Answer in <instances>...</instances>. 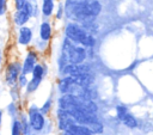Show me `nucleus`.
<instances>
[{"mask_svg": "<svg viewBox=\"0 0 153 135\" xmlns=\"http://www.w3.org/2000/svg\"><path fill=\"white\" fill-rule=\"evenodd\" d=\"M65 35L72 42L80 44L85 48H92L94 45V38L90 31H87L80 23L71 22L65 26Z\"/></svg>", "mask_w": 153, "mask_h": 135, "instance_id": "obj_3", "label": "nucleus"}, {"mask_svg": "<svg viewBox=\"0 0 153 135\" xmlns=\"http://www.w3.org/2000/svg\"><path fill=\"white\" fill-rule=\"evenodd\" d=\"M116 111H117V117H118L121 121H123V118L129 113L128 110H127V108H124V106H117Z\"/></svg>", "mask_w": 153, "mask_h": 135, "instance_id": "obj_17", "label": "nucleus"}, {"mask_svg": "<svg viewBox=\"0 0 153 135\" xmlns=\"http://www.w3.org/2000/svg\"><path fill=\"white\" fill-rule=\"evenodd\" d=\"M55 10V2L54 0H42V7H41V12L42 16L44 18H49L53 16Z\"/></svg>", "mask_w": 153, "mask_h": 135, "instance_id": "obj_12", "label": "nucleus"}, {"mask_svg": "<svg viewBox=\"0 0 153 135\" xmlns=\"http://www.w3.org/2000/svg\"><path fill=\"white\" fill-rule=\"evenodd\" d=\"M30 18H31V17H30V14L25 11V8H23V10H16L14 13H13V16H12V20H13L14 25L18 26V27L24 26V25L30 20Z\"/></svg>", "mask_w": 153, "mask_h": 135, "instance_id": "obj_9", "label": "nucleus"}, {"mask_svg": "<svg viewBox=\"0 0 153 135\" xmlns=\"http://www.w3.org/2000/svg\"><path fill=\"white\" fill-rule=\"evenodd\" d=\"M86 127H88L92 130L93 134H100V133H103V124L98 119H94V121L90 122Z\"/></svg>", "mask_w": 153, "mask_h": 135, "instance_id": "obj_15", "label": "nucleus"}, {"mask_svg": "<svg viewBox=\"0 0 153 135\" xmlns=\"http://www.w3.org/2000/svg\"><path fill=\"white\" fill-rule=\"evenodd\" d=\"M51 105H53V100H51V98H49L48 100H45V103L41 106V111L45 115L47 112H49V110L51 109Z\"/></svg>", "mask_w": 153, "mask_h": 135, "instance_id": "obj_18", "label": "nucleus"}, {"mask_svg": "<svg viewBox=\"0 0 153 135\" xmlns=\"http://www.w3.org/2000/svg\"><path fill=\"white\" fill-rule=\"evenodd\" d=\"M128 128H135L136 125H137V122H136V119H135V117L133 116V115H130V113H128L124 118H123V121H122Z\"/></svg>", "mask_w": 153, "mask_h": 135, "instance_id": "obj_16", "label": "nucleus"}, {"mask_svg": "<svg viewBox=\"0 0 153 135\" xmlns=\"http://www.w3.org/2000/svg\"><path fill=\"white\" fill-rule=\"evenodd\" d=\"M27 79H26V75L25 74H20V76H19V79H18V85H19V87H26V85H27Z\"/></svg>", "mask_w": 153, "mask_h": 135, "instance_id": "obj_20", "label": "nucleus"}, {"mask_svg": "<svg viewBox=\"0 0 153 135\" xmlns=\"http://www.w3.org/2000/svg\"><path fill=\"white\" fill-rule=\"evenodd\" d=\"M32 38H33V32L31 27L26 25L19 27L18 35H17V42L20 45H29L32 42Z\"/></svg>", "mask_w": 153, "mask_h": 135, "instance_id": "obj_8", "label": "nucleus"}, {"mask_svg": "<svg viewBox=\"0 0 153 135\" xmlns=\"http://www.w3.org/2000/svg\"><path fill=\"white\" fill-rule=\"evenodd\" d=\"M102 12V4L98 0H66L65 16L78 23L91 20Z\"/></svg>", "mask_w": 153, "mask_h": 135, "instance_id": "obj_1", "label": "nucleus"}, {"mask_svg": "<svg viewBox=\"0 0 153 135\" xmlns=\"http://www.w3.org/2000/svg\"><path fill=\"white\" fill-rule=\"evenodd\" d=\"M63 16H65V6L62 4H59L56 11V19H61Z\"/></svg>", "mask_w": 153, "mask_h": 135, "instance_id": "obj_19", "label": "nucleus"}, {"mask_svg": "<svg viewBox=\"0 0 153 135\" xmlns=\"http://www.w3.org/2000/svg\"><path fill=\"white\" fill-rule=\"evenodd\" d=\"M7 111H8V115L10 116H12V117H14L16 115H17V106L12 103V104H8L7 105Z\"/></svg>", "mask_w": 153, "mask_h": 135, "instance_id": "obj_21", "label": "nucleus"}, {"mask_svg": "<svg viewBox=\"0 0 153 135\" xmlns=\"http://www.w3.org/2000/svg\"><path fill=\"white\" fill-rule=\"evenodd\" d=\"M14 1V7L16 10H23L25 7V4L27 0H13Z\"/></svg>", "mask_w": 153, "mask_h": 135, "instance_id": "obj_22", "label": "nucleus"}, {"mask_svg": "<svg viewBox=\"0 0 153 135\" xmlns=\"http://www.w3.org/2000/svg\"><path fill=\"white\" fill-rule=\"evenodd\" d=\"M27 116H29V121L32 130L42 131L43 128L45 127V117H44V113L41 111V109H38L35 105H31L27 110Z\"/></svg>", "mask_w": 153, "mask_h": 135, "instance_id": "obj_4", "label": "nucleus"}, {"mask_svg": "<svg viewBox=\"0 0 153 135\" xmlns=\"http://www.w3.org/2000/svg\"><path fill=\"white\" fill-rule=\"evenodd\" d=\"M67 130H71L74 135H93L92 130L88 127H86L84 124H80V123L72 124Z\"/></svg>", "mask_w": 153, "mask_h": 135, "instance_id": "obj_11", "label": "nucleus"}, {"mask_svg": "<svg viewBox=\"0 0 153 135\" xmlns=\"http://www.w3.org/2000/svg\"><path fill=\"white\" fill-rule=\"evenodd\" d=\"M37 53L35 50H29L24 57V61L22 63V73L27 75V74H31L35 66L37 65Z\"/></svg>", "mask_w": 153, "mask_h": 135, "instance_id": "obj_6", "label": "nucleus"}, {"mask_svg": "<svg viewBox=\"0 0 153 135\" xmlns=\"http://www.w3.org/2000/svg\"><path fill=\"white\" fill-rule=\"evenodd\" d=\"M87 56L86 48L72 42L69 38L65 37L62 42V49H61V61L60 67L66 63H82Z\"/></svg>", "mask_w": 153, "mask_h": 135, "instance_id": "obj_2", "label": "nucleus"}, {"mask_svg": "<svg viewBox=\"0 0 153 135\" xmlns=\"http://www.w3.org/2000/svg\"><path fill=\"white\" fill-rule=\"evenodd\" d=\"M6 4L7 0H0V17L6 13Z\"/></svg>", "mask_w": 153, "mask_h": 135, "instance_id": "obj_23", "label": "nucleus"}, {"mask_svg": "<svg viewBox=\"0 0 153 135\" xmlns=\"http://www.w3.org/2000/svg\"><path fill=\"white\" fill-rule=\"evenodd\" d=\"M1 61H2V51L0 49V65H1Z\"/></svg>", "mask_w": 153, "mask_h": 135, "instance_id": "obj_25", "label": "nucleus"}, {"mask_svg": "<svg viewBox=\"0 0 153 135\" xmlns=\"http://www.w3.org/2000/svg\"><path fill=\"white\" fill-rule=\"evenodd\" d=\"M74 123H76V121L74 119V117L72 116L71 112L62 110V109H59V111H57V127L60 130L65 131Z\"/></svg>", "mask_w": 153, "mask_h": 135, "instance_id": "obj_7", "label": "nucleus"}, {"mask_svg": "<svg viewBox=\"0 0 153 135\" xmlns=\"http://www.w3.org/2000/svg\"><path fill=\"white\" fill-rule=\"evenodd\" d=\"M22 74V63L19 61L10 62L5 69V81L8 86H16Z\"/></svg>", "mask_w": 153, "mask_h": 135, "instance_id": "obj_5", "label": "nucleus"}, {"mask_svg": "<svg viewBox=\"0 0 153 135\" xmlns=\"http://www.w3.org/2000/svg\"><path fill=\"white\" fill-rule=\"evenodd\" d=\"M53 36V27H51V24L48 22V20H43L39 25V38L42 41H45V42H49L50 38Z\"/></svg>", "mask_w": 153, "mask_h": 135, "instance_id": "obj_10", "label": "nucleus"}, {"mask_svg": "<svg viewBox=\"0 0 153 135\" xmlns=\"http://www.w3.org/2000/svg\"><path fill=\"white\" fill-rule=\"evenodd\" d=\"M24 8L30 14L31 18L32 17H36L37 13H38V4H37V0H27Z\"/></svg>", "mask_w": 153, "mask_h": 135, "instance_id": "obj_13", "label": "nucleus"}, {"mask_svg": "<svg viewBox=\"0 0 153 135\" xmlns=\"http://www.w3.org/2000/svg\"><path fill=\"white\" fill-rule=\"evenodd\" d=\"M26 135H32V134H31V133H29V134H26Z\"/></svg>", "mask_w": 153, "mask_h": 135, "instance_id": "obj_26", "label": "nucleus"}, {"mask_svg": "<svg viewBox=\"0 0 153 135\" xmlns=\"http://www.w3.org/2000/svg\"><path fill=\"white\" fill-rule=\"evenodd\" d=\"M2 115H4V112H2V110H0V129L2 125Z\"/></svg>", "mask_w": 153, "mask_h": 135, "instance_id": "obj_24", "label": "nucleus"}, {"mask_svg": "<svg viewBox=\"0 0 153 135\" xmlns=\"http://www.w3.org/2000/svg\"><path fill=\"white\" fill-rule=\"evenodd\" d=\"M11 135H23V124L20 118H13L11 124Z\"/></svg>", "mask_w": 153, "mask_h": 135, "instance_id": "obj_14", "label": "nucleus"}]
</instances>
